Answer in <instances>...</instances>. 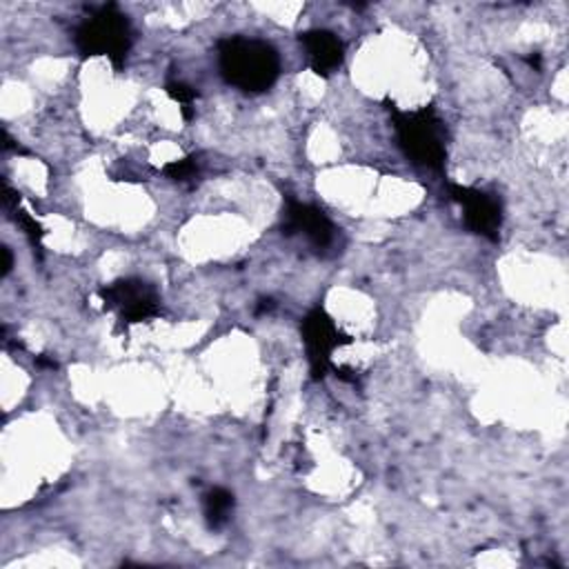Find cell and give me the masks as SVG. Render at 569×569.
Wrapping results in <instances>:
<instances>
[{"mask_svg":"<svg viewBox=\"0 0 569 569\" xmlns=\"http://www.w3.org/2000/svg\"><path fill=\"white\" fill-rule=\"evenodd\" d=\"M218 71L227 84L262 93L280 76V56L264 40L229 36L218 42Z\"/></svg>","mask_w":569,"mask_h":569,"instance_id":"1","label":"cell"},{"mask_svg":"<svg viewBox=\"0 0 569 569\" xmlns=\"http://www.w3.org/2000/svg\"><path fill=\"white\" fill-rule=\"evenodd\" d=\"M387 109L402 153L418 167L442 171L447 158V129L436 109L420 107L402 111L393 102Z\"/></svg>","mask_w":569,"mask_h":569,"instance_id":"2","label":"cell"},{"mask_svg":"<svg viewBox=\"0 0 569 569\" xmlns=\"http://www.w3.org/2000/svg\"><path fill=\"white\" fill-rule=\"evenodd\" d=\"M73 42L82 58L107 56L116 69H122L131 49V24L118 4H100L76 27Z\"/></svg>","mask_w":569,"mask_h":569,"instance_id":"3","label":"cell"},{"mask_svg":"<svg viewBox=\"0 0 569 569\" xmlns=\"http://www.w3.org/2000/svg\"><path fill=\"white\" fill-rule=\"evenodd\" d=\"M98 296L107 311H116L120 329L151 320L160 313V298L142 278H120L102 287Z\"/></svg>","mask_w":569,"mask_h":569,"instance_id":"4","label":"cell"},{"mask_svg":"<svg viewBox=\"0 0 569 569\" xmlns=\"http://www.w3.org/2000/svg\"><path fill=\"white\" fill-rule=\"evenodd\" d=\"M300 336L305 342L307 360H309V373L313 380H322L327 371L333 367L331 356L338 347L349 345L351 336H347L333 318L322 309L313 307L300 322Z\"/></svg>","mask_w":569,"mask_h":569,"instance_id":"5","label":"cell"},{"mask_svg":"<svg viewBox=\"0 0 569 569\" xmlns=\"http://www.w3.org/2000/svg\"><path fill=\"white\" fill-rule=\"evenodd\" d=\"M447 196L460 204L462 220L469 231L487 240H498V233L502 227V207L496 196L482 189L453 184V182H447Z\"/></svg>","mask_w":569,"mask_h":569,"instance_id":"6","label":"cell"},{"mask_svg":"<svg viewBox=\"0 0 569 569\" xmlns=\"http://www.w3.org/2000/svg\"><path fill=\"white\" fill-rule=\"evenodd\" d=\"M282 233L284 236L300 233L316 249H325V247L331 244L336 227L320 207L309 204V202H300V200L289 196L284 200V209H282Z\"/></svg>","mask_w":569,"mask_h":569,"instance_id":"7","label":"cell"},{"mask_svg":"<svg viewBox=\"0 0 569 569\" xmlns=\"http://www.w3.org/2000/svg\"><path fill=\"white\" fill-rule=\"evenodd\" d=\"M300 44L305 49L307 64L318 76H331L345 60V47L333 31L327 29H311L300 33Z\"/></svg>","mask_w":569,"mask_h":569,"instance_id":"8","label":"cell"},{"mask_svg":"<svg viewBox=\"0 0 569 569\" xmlns=\"http://www.w3.org/2000/svg\"><path fill=\"white\" fill-rule=\"evenodd\" d=\"M202 509H204V520L209 529H220L227 525L231 509H233V493L224 487H211L202 496Z\"/></svg>","mask_w":569,"mask_h":569,"instance_id":"9","label":"cell"},{"mask_svg":"<svg viewBox=\"0 0 569 569\" xmlns=\"http://www.w3.org/2000/svg\"><path fill=\"white\" fill-rule=\"evenodd\" d=\"M164 91L171 100H176L180 104V111H182V118L184 120H191L193 116V100H196V89H191L189 84L180 82V80H169L164 84Z\"/></svg>","mask_w":569,"mask_h":569,"instance_id":"10","label":"cell"},{"mask_svg":"<svg viewBox=\"0 0 569 569\" xmlns=\"http://www.w3.org/2000/svg\"><path fill=\"white\" fill-rule=\"evenodd\" d=\"M11 216H13V220L18 222V227L24 231V236L29 238V242L40 249V242H42V236H44L40 222H38L27 209H22L20 204L11 209Z\"/></svg>","mask_w":569,"mask_h":569,"instance_id":"11","label":"cell"},{"mask_svg":"<svg viewBox=\"0 0 569 569\" xmlns=\"http://www.w3.org/2000/svg\"><path fill=\"white\" fill-rule=\"evenodd\" d=\"M171 180H178V182H187L191 178L198 176V160L196 156H187V158H180V160H171L164 164L162 169Z\"/></svg>","mask_w":569,"mask_h":569,"instance_id":"12","label":"cell"},{"mask_svg":"<svg viewBox=\"0 0 569 569\" xmlns=\"http://www.w3.org/2000/svg\"><path fill=\"white\" fill-rule=\"evenodd\" d=\"M2 276H7L9 273V269H11V262H13V258H11V251L7 249V247H2Z\"/></svg>","mask_w":569,"mask_h":569,"instance_id":"13","label":"cell"},{"mask_svg":"<svg viewBox=\"0 0 569 569\" xmlns=\"http://www.w3.org/2000/svg\"><path fill=\"white\" fill-rule=\"evenodd\" d=\"M273 307V300L271 298H262L260 300V305H258V309H256V313H262V311H269Z\"/></svg>","mask_w":569,"mask_h":569,"instance_id":"14","label":"cell"}]
</instances>
